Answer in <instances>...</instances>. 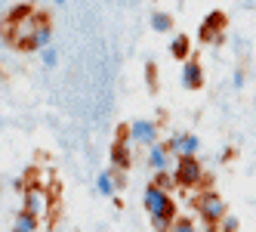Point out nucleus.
Here are the masks:
<instances>
[{
	"label": "nucleus",
	"instance_id": "f257e3e1",
	"mask_svg": "<svg viewBox=\"0 0 256 232\" xmlns=\"http://www.w3.org/2000/svg\"><path fill=\"white\" fill-rule=\"evenodd\" d=\"M142 204H145V210H148V217H164V220L176 217V204L170 198V192H164V189H158L152 183L142 192Z\"/></svg>",
	"mask_w": 256,
	"mask_h": 232
},
{
	"label": "nucleus",
	"instance_id": "f03ea898",
	"mask_svg": "<svg viewBox=\"0 0 256 232\" xmlns=\"http://www.w3.org/2000/svg\"><path fill=\"white\" fill-rule=\"evenodd\" d=\"M173 180H176V186L198 189L200 183H204V164H200L194 155H188V158H176V170H173Z\"/></svg>",
	"mask_w": 256,
	"mask_h": 232
},
{
	"label": "nucleus",
	"instance_id": "7ed1b4c3",
	"mask_svg": "<svg viewBox=\"0 0 256 232\" xmlns=\"http://www.w3.org/2000/svg\"><path fill=\"white\" fill-rule=\"evenodd\" d=\"M198 213H200V220H204L207 226H216L228 210H226L222 195H216V192H200V195H198Z\"/></svg>",
	"mask_w": 256,
	"mask_h": 232
},
{
	"label": "nucleus",
	"instance_id": "20e7f679",
	"mask_svg": "<svg viewBox=\"0 0 256 232\" xmlns=\"http://www.w3.org/2000/svg\"><path fill=\"white\" fill-rule=\"evenodd\" d=\"M164 149L170 152V158H188V155L200 152V139L194 133H173L167 142H164Z\"/></svg>",
	"mask_w": 256,
	"mask_h": 232
},
{
	"label": "nucleus",
	"instance_id": "39448f33",
	"mask_svg": "<svg viewBox=\"0 0 256 232\" xmlns=\"http://www.w3.org/2000/svg\"><path fill=\"white\" fill-rule=\"evenodd\" d=\"M22 210H28V213H34V217H44L46 213V207H50V198H46V192L40 189V186H28L25 192H22Z\"/></svg>",
	"mask_w": 256,
	"mask_h": 232
},
{
	"label": "nucleus",
	"instance_id": "423d86ee",
	"mask_svg": "<svg viewBox=\"0 0 256 232\" xmlns=\"http://www.w3.org/2000/svg\"><path fill=\"white\" fill-rule=\"evenodd\" d=\"M130 142H142V146H152V142H158V124L154 121H133L130 124Z\"/></svg>",
	"mask_w": 256,
	"mask_h": 232
},
{
	"label": "nucleus",
	"instance_id": "0eeeda50",
	"mask_svg": "<svg viewBox=\"0 0 256 232\" xmlns=\"http://www.w3.org/2000/svg\"><path fill=\"white\" fill-rule=\"evenodd\" d=\"M222 31H226V16L222 13H210L207 19L200 22V28H198V34H200V41H204V44H213Z\"/></svg>",
	"mask_w": 256,
	"mask_h": 232
},
{
	"label": "nucleus",
	"instance_id": "6e6552de",
	"mask_svg": "<svg viewBox=\"0 0 256 232\" xmlns=\"http://www.w3.org/2000/svg\"><path fill=\"white\" fill-rule=\"evenodd\" d=\"M182 87L186 90H200L204 87V68H200V62H194V59L182 62Z\"/></svg>",
	"mask_w": 256,
	"mask_h": 232
},
{
	"label": "nucleus",
	"instance_id": "1a4fd4ad",
	"mask_svg": "<svg viewBox=\"0 0 256 232\" xmlns=\"http://www.w3.org/2000/svg\"><path fill=\"white\" fill-rule=\"evenodd\" d=\"M50 44H52V28H50V22H46V16H40L38 25H34V31H31L28 50H44V47H50Z\"/></svg>",
	"mask_w": 256,
	"mask_h": 232
},
{
	"label": "nucleus",
	"instance_id": "9d476101",
	"mask_svg": "<svg viewBox=\"0 0 256 232\" xmlns=\"http://www.w3.org/2000/svg\"><path fill=\"white\" fill-rule=\"evenodd\" d=\"M133 164V152H130V142H118L114 139V146H112V170H130Z\"/></svg>",
	"mask_w": 256,
	"mask_h": 232
},
{
	"label": "nucleus",
	"instance_id": "9b49d317",
	"mask_svg": "<svg viewBox=\"0 0 256 232\" xmlns=\"http://www.w3.org/2000/svg\"><path fill=\"white\" fill-rule=\"evenodd\" d=\"M170 164H173V158H170L167 149H164V142L160 139L152 142V146H148V167L152 170H170Z\"/></svg>",
	"mask_w": 256,
	"mask_h": 232
},
{
	"label": "nucleus",
	"instance_id": "f8f14e48",
	"mask_svg": "<svg viewBox=\"0 0 256 232\" xmlns=\"http://www.w3.org/2000/svg\"><path fill=\"white\" fill-rule=\"evenodd\" d=\"M38 226H40V220L34 217V213L19 210L16 213V223H12V232H38Z\"/></svg>",
	"mask_w": 256,
	"mask_h": 232
},
{
	"label": "nucleus",
	"instance_id": "ddd939ff",
	"mask_svg": "<svg viewBox=\"0 0 256 232\" xmlns=\"http://www.w3.org/2000/svg\"><path fill=\"white\" fill-rule=\"evenodd\" d=\"M96 189H99L102 198H114V195H118V189H114V173L112 170H102L96 176Z\"/></svg>",
	"mask_w": 256,
	"mask_h": 232
},
{
	"label": "nucleus",
	"instance_id": "4468645a",
	"mask_svg": "<svg viewBox=\"0 0 256 232\" xmlns=\"http://www.w3.org/2000/svg\"><path fill=\"white\" fill-rule=\"evenodd\" d=\"M188 50H192V44H188L186 34H176V38L170 41V53H173V59H182V62H186V59H188Z\"/></svg>",
	"mask_w": 256,
	"mask_h": 232
},
{
	"label": "nucleus",
	"instance_id": "2eb2a0df",
	"mask_svg": "<svg viewBox=\"0 0 256 232\" xmlns=\"http://www.w3.org/2000/svg\"><path fill=\"white\" fill-rule=\"evenodd\" d=\"M152 186H158V189H164V192H170V189L176 186V180H173V170H154V180H152Z\"/></svg>",
	"mask_w": 256,
	"mask_h": 232
},
{
	"label": "nucleus",
	"instance_id": "dca6fc26",
	"mask_svg": "<svg viewBox=\"0 0 256 232\" xmlns=\"http://www.w3.org/2000/svg\"><path fill=\"white\" fill-rule=\"evenodd\" d=\"M152 28L160 31V34H167V31H173V19L167 13H152Z\"/></svg>",
	"mask_w": 256,
	"mask_h": 232
},
{
	"label": "nucleus",
	"instance_id": "f3484780",
	"mask_svg": "<svg viewBox=\"0 0 256 232\" xmlns=\"http://www.w3.org/2000/svg\"><path fill=\"white\" fill-rule=\"evenodd\" d=\"M167 232H198V229H194V223L188 217H173L170 226H167Z\"/></svg>",
	"mask_w": 256,
	"mask_h": 232
},
{
	"label": "nucleus",
	"instance_id": "a211bd4d",
	"mask_svg": "<svg viewBox=\"0 0 256 232\" xmlns=\"http://www.w3.org/2000/svg\"><path fill=\"white\" fill-rule=\"evenodd\" d=\"M216 226H222V232H238V229H241V220H238V217H232V213H226V217L219 220Z\"/></svg>",
	"mask_w": 256,
	"mask_h": 232
},
{
	"label": "nucleus",
	"instance_id": "6ab92c4d",
	"mask_svg": "<svg viewBox=\"0 0 256 232\" xmlns=\"http://www.w3.org/2000/svg\"><path fill=\"white\" fill-rule=\"evenodd\" d=\"M40 53H44V65H46V68H52V65L59 62V53H56V47H44Z\"/></svg>",
	"mask_w": 256,
	"mask_h": 232
},
{
	"label": "nucleus",
	"instance_id": "aec40b11",
	"mask_svg": "<svg viewBox=\"0 0 256 232\" xmlns=\"http://www.w3.org/2000/svg\"><path fill=\"white\" fill-rule=\"evenodd\" d=\"M152 226H154V232H167L170 220H164V217H152Z\"/></svg>",
	"mask_w": 256,
	"mask_h": 232
},
{
	"label": "nucleus",
	"instance_id": "412c9836",
	"mask_svg": "<svg viewBox=\"0 0 256 232\" xmlns=\"http://www.w3.org/2000/svg\"><path fill=\"white\" fill-rule=\"evenodd\" d=\"M118 142H130V127H126V124L118 127Z\"/></svg>",
	"mask_w": 256,
	"mask_h": 232
},
{
	"label": "nucleus",
	"instance_id": "4be33fe9",
	"mask_svg": "<svg viewBox=\"0 0 256 232\" xmlns=\"http://www.w3.org/2000/svg\"><path fill=\"white\" fill-rule=\"evenodd\" d=\"M145 75H148V84L154 87V75H158V71H154V65H148V68H145Z\"/></svg>",
	"mask_w": 256,
	"mask_h": 232
},
{
	"label": "nucleus",
	"instance_id": "5701e85b",
	"mask_svg": "<svg viewBox=\"0 0 256 232\" xmlns=\"http://www.w3.org/2000/svg\"><path fill=\"white\" fill-rule=\"evenodd\" d=\"M52 4H59V7H62V4H68V0H52Z\"/></svg>",
	"mask_w": 256,
	"mask_h": 232
}]
</instances>
